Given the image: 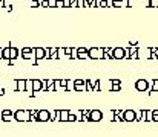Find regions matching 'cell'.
Returning <instances> with one entry per match:
<instances>
[{"label": "cell", "instance_id": "obj_6", "mask_svg": "<svg viewBox=\"0 0 158 137\" xmlns=\"http://www.w3.org/2000/svg\"><path fill=\"white\" fill-rule=\"evenodd\" d=\"M103 119V113L100 110H91V114H89V121L91 122H100Z\"/></svg>", "mask_w": 158, "mask_h": 137}, {"label": "cell", "instance_id": "obj_23", "mask_svg": "<svg viewBox=\"0 0 158 137\" xmlns=\"http://www.w3.org/2000/svg\"><path fill=\"white\" fill-rule=\"evenodd\" d=\"M98 6L100 8H106V6H112V3L109 0H98Z\"/></svg>", "mask_w": 158, "mask_h": 137}, {"label": "cell", "instance_id": "obj_28", "mask_svg": "<svg viewBox=\"0 0 158 137\" xmlns=\"http://www.w3.org/2000/svg\"><path fill=\"white\" fill-rule=\"evenodd\" d=\"M75 121H77V114H74V113H69L68 122H75Z\"/></svg>", "mask_w": 158, "mask_h": 137}, {"label": "cell", "instance_id": "obj_27", "mask_svg": "<svg viewBox=\"0 0 158 137\" xmlns=\"http://www.w3.org/2000/svg\"><path fill=\"white\" fill-rule=\"evenodd\" d=\"M45 49V58L48 60V58H51V53H52V49H49V47H43Z\"/></svg>", "mask_w": 158, "mask_h": 137}, {"label": "cell", "instance_id": "obj_20", "mask_svg": "<svg viewBox=\"0 0 158 137\" xmlns=\"http://www.w3.org/2000/svg\"><path fill=\"white\" fill-rule=\"evenodd\" d=\"M82 121H84V122H87L89 121V114H91V110H82Z\"/></svg>", "mask_w": 158, "mask_h": 137}, {"label": "cell", "instance_id": "obj_31", "mask_svg": "<svg viewBox=\"0 0 158 137\" xmlns=\"http://www.w3.org/2000/svg\"><path fill=\"white\" fill-rule=\"evenodd\" d=\"M69 90H74V81H68V85H66V91Z\"/></svg>", "mask_w": 158, "mask_h": 137}, {"label": "cell", "instance_id": "obj_40", "mask_svg": "<svg viewBox=\"0 0 158 137\" xmlns=\"http://www.w3.org/2000/svg\"><path fill=\"white\" fill-rule=\"evenodd\" d=\"M77 6H84V0H77Z\"/></svg>", "mask_w": 158, "mask_h": 137}, {"label": "cell", "instance_id": "obj_45", "mask_svg": "<svg viewBox=\"0 0 158 137\" xmlns=\"http://www.w3.org/2000/svg\"><path fill=\"white\" fill-rule=\"evenodd\" d=\"M0 95H5V90L3 88H0Z\"/></svg>", "mask_w": 158, "mask_h": 137}, {"label": "cell", "instance_id": "obj_21", "mask_svg": "<svg viewBox=\"0 0 158 137\" xmlns=\"http://www.w3.org/2000/svg\"><path fill=\"white\" fill-rule=\"evenodd\" d=\"M37 114H39V110H29V121H37Z\"/></svg>", "mask_w": 158, "mask_h": 137}, {"label": "cell", "instance_id": "obj_32", "mask_svg": "<svg viewBox=\"0 0 158 137\" xmlns=\"http://www.w3.org/2000/svg\"><path fill=\"white\" fill-rule=\"evenodd\" d=\"M121 6V0H112V8H118Z\"/></svg>", "mask_w": 158, "mask_h": 137}, {"label": "cell", "instance_id": "obj_7", "mask_svg": "<svg viewBox=\"0 0 158 137\" xmlns=\"http://www.w3.org/2000/svg\"><path fill=\"white\" fill-rule=\"evenodd\" d=\"M74 90L84 91L86 90V79H74Z\"/></svg>", "mask_w": 158, "mask_h": 137}, {"label": "cell", "instance_id": "obj_22", "mask_svg": "<svg viewBox=\"0 0 158 137\" xmlns=\"http://www.w3.org/2000/svg\"><path fill=\"white\" fill-rule=\"evenodd\" d=\"M146 121H147V122H154V114H152V110H146Z\"/></svg>", "mask_w": 158, "mask_h": 137}, {"label": "cell", "instance_id": "obj_43", "mask_svg": "<svg viewBox=\"0 0 158 137\" xmlns=\"http://www.w3.org/2000/svg\"><path fill=\"white\" fill-rule=\"evenodd\" d=\"M6 6V0H0V8H3Z\"/></svg>", "mask_w": 158, "mask_h": 137}, {"label": "cell", "instance_id": "obj_10", "mask_svg": "<svg viewBox=\"0 0 158 137\" xmlns=\"http://www.w3.org/2000/svg\"><path fill=\"white\" fill-rule=\"evenodd\" d=\"M32 91H43V79H32Z\"/></svg>", "mask_w": 158, "mask_h": 137}, {"label": "cell", "instance_id": "obj_3", "mask_svg": "<svg viewBox=\"0 0 158 137\" xmlns=\"http://www.w3.org/2000/svg\"><path fill=\"white\" fill-rule=\"evenodd\" d=\"M135 88H137V91H146V90H149V88H151V87H149V81L147 79H137Z\"/></svg>", "mask_w": 158, "mask_h": 137}, {"label": "cell", "instance_id": "obj_17", "mask_svg": "<svg viewBox=\"0 0 158 137\" xmlns=\"http://www.w3.org/2000/svg\"><path fill=\"white\" fill-rule=\"evenodd\" d=\"M69 111L68 110H60V122H68Z\"/></svg>", "mask_w": 158, "mask_h": 137}, {"label": "cell", "instance_id": "obj_4", "mask_svg": "<svg viewBox=\"0 0 158 137\" xmlns=\"http://www.w3.org/2000/svg\"><path fill=\"white\" fill-rule=\"evenodd\" d=\"M123 121L134 122L135 121V110H125V111H123Z\"/></svg>", "mask_w": 158, "mask_h": 137}, {"label": "cell", "instance_id": "obj_44", "mask_svg": "<svg viewBox=\"0 0 158 137\" xmlns=\"http://www.w3.org/2000/svg\"><path fill=\"white\" fill-rule=\"evenodd\" d=\"M154 55H155V57H157V60H158V47H157V50H155V53H154Z\"/></svg>", "mask_w": 158, "mask_h": 137}, {"label": "cell", "instance_id": "obj_9", "mask_svg": "<svg viewBox=\"0 0 158 137\" xmlns=\"http://www.w3.org/2000/svg\"><path fill=\"white\" fill-rule=\"evenodd\" d=\"M37 121L39 122H48L49 121V110H39Z\"/></svg>", "mask_w": 158, "mask_h": 137}, {"label": "cell", "instance_id": "obj_35", "mask_svg": "<svg viewBox=\"0 0 158 137\" xmlns=\"http://www.w3.org/2000/svg\"><path fill=\"white\" fill-rule=\"evenodd\" d=\"M72 60H77L78 58V55H77V49H72V52H71V55H69Z\"/></svg>", "mask_w": 158, "mask_h": 137}, {"label": "cell", "instance_id": "obj_11", "mask_svg": "<svg viewBox=\"0 0 158 137\" xmlns=\"http://www.w3.org/2000/svg\"><path fill=\"white\" fill-rule=\"evenodd\" d=\"M32 50H34V57H36L37 61L45 58V49H43V47H34Z\"/></svg>", "mask_w": 158, "mask_h": 137}, {"label": "cell", "instance_id": "obj_5", "mask_svg": "<svg viewBox=\"0 0 158 137\" xmlns=\"http://www.w3.org/2000/svg\"><path fill=\"white\" fill-rule=\"evenodd\" d=\"M14 119V111L11 110H3V111H0V121H5V122H9Z\"/></svg>", "mask_w": 158, "mask_h": 137}, {"label": "cell", "instance_id": "obj_38", "mask_svg": "<svg viewBox=\"0 0 158 137\" xmlns=\"http://www.w3.org/2000/svg\"><path fill=\"white\" fill-rule=\"evenodd\" d=\"M57 5V0H49V8H55Z\"/></svg>", "mask_w": 158, "mask_h": 137}, {"label": "cell", "instance_id": "obj_39", "mask_svg": "<svg viewBox=\"0 0 158 137\" xmlns=\"http://www.w3.org/2000/svg\"><path fill=\"white\" fill-rule=\"evenodd\" d=\"M28 52H32V49L31 47H23L22 49V53H28Z\"/></svg>", "mask_w": 158, "mask_h": 137}, {"label": "cell", "instance_id": "obj_37", "mask_svg": "<svg viewBox=\"0 0 158 137\" xmlns=\"http://www.w3.org/2000/svg\"><path fill=\"white\" fill-rule=\"evenodd\" d=\"M71 6V0H63V8H69Z\"/></svg>", "mask_w": 158, "mask_h": 137}, {"label": "cell", "instance_id": "obj_33", "mask_svg": "<svg viewBox=\"0 0 158 137\" xmlns=\"http://www.w3.org/2000/svg\"><path fill=\"white\" fill-rule=\"evenodd\" d=\"M125 58H126V60H130V49H129V47L125 49Z\"/></svg>", "mask_w": 158, "mask_h": 137}, {"label": "cell", "instance_id": "obj_13", "mask_svg": "<svg viewBox=\"0 0 158 137\" xmlns=\"http://www.w3.org/2000/svg\"><path fill=\"white\" fill-rule=\"evenodd\" d=\"M135 121H138V122H146V110L135 111Z\"/></svg>", "mask_w": 158, "mask_h": 137}, {"label": "cell", "instance_id": "obj_25", "mask_svg": "<svg viewBox=\"0 0 158 137\" xmlns=\"http://www.w3.org/2000/svg\"><path fill=\"white\" fill-rule=\"evenodd\" d=\"M26 91H32V79H26Z\"/></svg>", "mask_w": 158, "mask_h": 137}, {"label": "cell", "instance_id": "obj_24", "mask_svg": "<svg viewBox=\"0 0 158 137\" xmlns=\"http://www.w3.org/2000/svg\"><path fill=\"white\" fill-rule=\"evenodd\" d=\"M65 55H66L65 47H57V57H58V58H63Z\"/></svg>", "mask_w": 158, "mask_h": 137}, {"label": "cell", "instance_id": "obj_1", "mask_svg": "<svg viewBox=\"0 0 158 137\" xmlns=\"http://www.w3.org/2000/svg\"><path fill=\"white\" fill-rule=\"evenodd\" d=\"M106 52L104 47H94V49H87V55L91 60H103V55Z\"/></svg>", "mask_w": 158, "mask_h": 137}, {"label": "cell", "instance_id": "obj_14", "mask_svg": "<svg viewBox=\"0 0 158 137\" xmlns=\"http://www.w3.org/2000/svg\"><path fill=\"white\" fill-rule=\"evenodd\" d=\"M121 88V81L120 79H112L111 81V90L112 91H120Z\"/></svg>", "mask_w": 158, "mask_h": 137}, {"label": "cell", "instance_id": "obj_2", "mask_svg": "<svg viewBox=\"0 0 158 137\" xmlns=\"http://www.w3.org/2000/svg\"><path fill=\"white\" fill-rule=\"evenodd\" d=\"M14 119L19 122H29V110H17L14 111Z\"/></svg>", "mask_w": 158, "mask_h": 137}, {"label": "cell", "instance_id": "obj_26", "mask_svg": "<svg viewBox=\"0 0 158 137\" xmlns=\"http://www.w3.org/2000/svg\"><path fill=\"white\" fill-rule=\"evenodd\" d=\"M39 6H45V8H49V0H39Z\"/></svg>", "mask_w": 158, "mask_h": 137}, {"label": "cell", "instance_id": "obj_41", "mask_svg": "<svg viewBox=\"0 0 158 137\" xmlns=\"http://www.w3.org/2000/svg\"><path fill=\"white\" fill-rule=\"evenodd\" d=\"M71 8H77V0H71Z\"/></svg>", "mask_w": 158, "mask_h": 137}, {"label": "cell", "instance_id": "obj_18", "mask_svg": "<svg viewBox=\"0 0 158 137\" xmlns=\"http://www.w3.org/2000/svg\"><path fill=\"white\" fill-rule=\"evenodd\" d=\"M54 81H55V79H46V91H55Z\"/></svg>", "mask_w": 158, "mask_h": 137}, {"label": "cell", "instance_id": "obj_8", "mask_svg": "<svg viewBox=\"0 0 158 137\" xmlns=\"http://www.w3.org/2000/svg\"><path fill=\"white\" fill-rule=\"evenodd\" d=\"M123 58H125V49L123 47L112 49V60H123Z\"/></svg>", "mask_w": 158, "mask_h": 137}, {"label": "cell", "instance_id": "obj_36", "mask_svg": "<svg viewBox=\"0 0 158 137\" xmlns=\"http://www.w3.org/2000/svg\"><path fill=\"white\" fill-rule=\"evenodd\" d=\"M152 114H154V122H158V110H152Z\"/></svg>", "mask_w": 158, "mask_h": 137}, {"label": "cell", "instance_id": "obj_34", "mask_svg": "<svg viewBox=\"0 0 158 137\" xmlns=\"http://www.w3.org/2000/svg\"><path fill=\"white\" fill-rule=\"evenodd\" d=\"M77 55H78L77 60H86V58H89V55H87V53H77Z\"/></svg>", "mask_w": 158, "mask_h": 137}, {"label": "cell", "instance_id": "obj_16", "mask_svg": "<svg viewBox=\"0 0 158 137\" xmlns=\"http://www.w3.org/2000/svg\"><path fill=\"white\" fill-rule=\"evenodd\" d=\"M49 121H60V110L49 111Z\"/></svg>", "mask_w": 158, "mask_h": 137}, {"label": "cell", "instance_id": "obj_42", "mask_svg": "<svg viewBox=\"0 0 158 137\" xmlns=\"http://www.w3.org/2000/svg\"><path fill=\"white\" fill-rule=\"evenodd\" d=\"M135 3V0H127V6H134Z\"/></svg>", "mask_w": 158, "mask_h": 137}, {"label": "cell", "instance_id": "obj_30", "mask_svg": "<svg viewBox=\"0 0 158 137\" xmlns=\"http://www.w3.org/2000/svg\"><path fill=\"white\" fill-rule=\"evenodd\" d=\"M86 91H94V87L89 82V79H86Z\"/></svg>", "mask_w": 158, "mask_h": 137}, {"label": "cell", "instance_id": "obj_12", "mask_svg": "<svg viewBox=\"0 0 158 137\" xmlns=\"http://www.w3.org/2000/svg\"><path fill=\"white\" fill-rule=\"evenodd\" d=\"M15 91H26V79H17Z\"/></svg>", "mask_w": 158, "mask_h": 137}, {"label": "cell", "instance_id": "obj_29", "mask_svg": "<svg viewBox=\"0 0 158 137\" xmlns=\"http://www.w3.org/2000/svg\"><path fill=\"white\" fill-rule=\"evenodd\" d=\"M66 85H68V79H60V87L66 91Z\"/></svg>", "mask_w": 158, "mask_h": 137}, {"label": "cell", "instance_id": "obj_15", "mask_svg": "<svg viewBox=\"0 0 158 137\" xmlns=\"http://www.w3.org/2000/svg\"><path fill=\"white\" fill-rule=\"evenodd\" d=\"M9 47H11V46L0 49V58H3V60H8V61H9Z\"/></svg>", "mask_w": 158, "mask_h": 137}, {"label": "cell", "instance_id": "obj_19", "mask_svg": "<svg viewBox=\"0 0 158 137\" xmlns=\"http://www.w3.org/2000/svg\"><path fill=\"white\" fill-rule=\"evenodd\" d=\"M17 57H19V49L9 47V60H15Z\"/></svg>", "mask_w": 158, "mask_h": 137}]
</instances>
